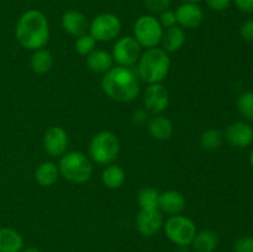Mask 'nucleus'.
<instances>
[{
  "mask_svg": "<svg viewBox=\"0 0 253 252\" xmlns=\"http://www.w3.org/2000/svg\"><path fill=\"white\" fill-rule=\"evenodd\" d=\"M113 56L103 49H94L86 57V66L94 73H106L113 68Z\"/></svg>",
  "mask_w": 253,
  "mask_h": 252,
  "instance_id": "obj_18",
  "label": "nucleus"
},
{
  "mask_svg": "<svg viewBox=\"0 0 253 252\" xmlns=\"http://www.w3.org/2000/svg\"><path fill=\"white\" fill-rule=\"evenodd\" d=\"M185 32L182 27L173 26L166 30L162 36L163 49L166 52H175L183 47L185 43Z\"/></svg>",
  "mask_w": 253,
  "mask_h": 252,
  "instance_id": "obj_20",
  "label": "nucleus"
},
{
  "mask_svg": "<svg viewBox=\"0 0 253 252\" xmlns=\"http://www.w3.org/2000/svg\"><path fill=\"white\" fill-rule=\"evenodd\" d=\"M15 36L24 48H43L49 39L48 20L40 10H27L20 16L15 27Z\"/></svg>",
  "mask_w": 253,
  "mask_h": 252,
  "instance_id": "obj_1",
  "label": "nucleus"
},
{
  "mask_svg": "<svg viewBox=\"0 0 253 252\" xmlns=\"http://www.w3.org/2000/svg\"><path fill=\"white\" fill-rule=\"evenodd\" d=\"M59 175V169L57 167L56 163L47 162L41 163L39 167L36 168L35 172V178H36L37 183L42 187H51L57 182Z\"/></svg>",
  "mask_w": 253,
  "mask_h": 252,
  "instance_id": "obj_22",
  "label": "nucleus"
},
{
  "mask_svg": "<svg viewBox=\"0 0 253 252\" xmlns=\"http://www.w3.org/2000/svg\"><path fill=\"white\" fill-rule=\"evenodd\" d=\"M163 225L160 210H142L136 215V229L142 236L151 237L157 234Z\"/></svg>",
  "mask_w": 253,
  "mask_h": 252,
  "instance_id": "obj_12",
  "label": "nucleus"
},
{
  "mask_svg": "<svg viewBox=\"0 0 253 252\" xmlns=\"http://www.w3.org/2000/svg\"><path fill=\"white\" fill-rule=\"evenodd\" d=\"M104 185H106L110 189H118L125 182V172L120 166L109 165L104 169L103 175H101Z\"/></svg>",
  "mask_w": 253,
  "mask_h": 252,
  "instance_id": "obj_24",
  "label": "nucleus"
},
{
  "mask_svg": "<svg viewBox=\"0 0 253 252\" xmlns=\"http://www.w3.org/2000/svg\"><path fill=\"white\" fill-rule=\"evenodd\" d=\"M143 101L148 111L152 114H161L167 110L169 104V94L165 85L161 83H153L146 88Z\"/></svg>",
  "mask_w": 253,
  "mask_h": 252,
  "instance_id": "obj_10",
  "label": "nucleus"
},
{
  "mask_svg": "<svg viewBox=\"0 0 253 252\" xmlns=\"http://www.w3.org/2000/svg\"><path fill=\"white\" fill-rule=\"evenodd\" d=\"M163 27L155 15H142L138 17L133 26V37L141 47L152 48L161 43Z\"/></svg>",
  "mask_w": 253,
  "mask_h": 252,
  "instance_id": "obj_6",
  "label": "nucleus"
},
{
  "mask_svg": "<svg viewBox=\"0 0 253 252\" xmlns=\"http://www.w3.org/2000/svg\"><path fill=\"white\" fill-rule=\"evenodd\" d=\"M21 252H41L37 247H26V249H22Z\"/></svg>",
  "mask_w": 253,
  "mask_h": 252,
  "instance_id": "obj_36",
  "label": "nucleus"
},
{
  "mask_svg": "<svg viewBox=\"0 0 253 252\" xmlns=\"http://www.w3.org/2000/svg\"><path fill=\"white\" fill-rule=\"evenodd\" d=\"M132 119L136 124H143L146 120H147V114H146V111L143 110H136L135 113H133Z\"/></svg>",
  "mask_w": 253,
  "mask_h": 252,
  "instance_id": "obj_35",
  "label": "nucleus"
},
{
  "mask_svg": "<svg viewBox=\"0 0 253 252\" xmlns=\"http://www.w3.org/2000/svg\"><path fill=\"white\" fill-rule=\"evenodd\" d=\"M225 138L232 147L246 148L253 142V127L244 121H237L227 126Z\"/></svg>",
  "mask_w": 253,
  "mask_h": 252,
  "instance_id": "obj_11",
  "label": "nucleus"
},
{
  "mask_svg": "<svg viewBox=\"0 0 253 252\" xmlns=\"http://www.w3.org/2000/svg\"><path fill=\"white\" fill-rule=\"evenodd\" d=\"M160 24L162 25V27H166V29H169V27H173L177 25V17H175V12L172 11V10H166L162 14H160V19H158Z\"/></svg>",
  "mask_w": 253,
  "mask_h": 252,
  "instance_id": "obj_31",
  "label": "nucleus"
},
{
  "mask_svg": "<svg viewBox=\"0 0 253 252\" xmlns=\"http://www.w3.org/2000/svg\"><path fill=\"white\" fill-rule=\"evenodd\" d=\"M185 208L184 195L177 190H167L160 194V205L158 209L169 215H178Z\"/></svg>",
  "mask_w": 253,
  "mask_h": 252,
  "instance_id": "obj_16",
  "label": "nucleus"
},
{
  "mask_svg": "<svg viewBox=\"0 0 253 252\" xmlns=\"http://www.w3.org/2000/svg\"><path fill=\"white\" fill-rule=\"evenodd\" d=\"M237 110L246 120L253 121V91H244L237 99Z\"/></svg>",
  "mask_w": 253,
  "mask_h": 252,
  "instance_id": "obj_27",
  "label": "nucleus"
},
{
  "mask_svg": "<svg viewBox=\"0 0 253 252\" xmlns=\"http://www.w3.org/2000/svg\"><path fill=\"white\" fill-rule=\"evenodd\" d=\"M24 239L11 227H0V252H21Z\"/></svg>",
  "mask_w": 253,
  "mask_h": 252,
  "instance_id": "obj_17",
  "label": "nucleus"
},
{
  "mask_svg": "<svg viewBox=\"0 0 253 252\" xmlns=\"http://www.w3.org/2000/svg\"><path fill=\"white\" fill-rule=\"evenodd\" d=\"M53 66V57L48 49L40 48L31 56V68L35 73L44 74L51 71Z\"/></svg>",
  "mask_w": 253,
  "mask_h": 252,
  "instance_id": "obj_23",
  "label": "nucleus"
},
{
  "mask_svg": "<svg viewBox=\"0 0 253 252\" xmlns=\"http://www.w3.org/2000/svg\"><path fill=\"white\" fill-rule=\"evenodd\" d=\"M137 200L142 210H157L160 205V193L155 188L146 187L140 190Z\"/></svg>",
  "mask_w": 253,
  "mask_h": 252,
  "instance_id": "obj_25",
  "label": "nucleus"
},
{
  "mask_svg": "<svg viewBox=\"0 0 253 252\" xmlns=\"http://www.w3.org/2000/svg\"><path fill=\"white\" fill-rule=\"evenodd\" d=\"M222 143V133L216 128H209L200 136V145L205 150H216Z\"/></svg>",
  "mask_w": 253,
  "mask_h": 252,
  "instance_id": "obj_26",
  "label": "nucleus"
},
{
  "mask_svg": "<svg viewBox=\"0 0 253 252\" xmlns=\"http://www.w3.org/2000/svg\"><path fill=\"white\" fill-rule=\"evenodd\" d=\"M101 88L104 93L115 101L128 103L140 94L137 78L128 67H114L103 77Z\"/></svg>",
  "mask_w": 253,
  "mask_h": 252,
  "instance_id": "obj_2",
  "label": "nucleus"
},
{
  "mask_svg": "<svg viewBox=\"0 0 253 252\" xmlns=\"http://www.w3.org/2000/svg\"><path fill=\"white\" fill-rule=\"evenodd\" d=\"M120 151L118 136L111 131L98 132L89 143V155L98 165H111Z\"/></svg>",
  "mask_w": 253,
  "mask_h": 252,
  "instance_id": "obj_5",
  "label": "nucleus"
},
{
  "mask_svg": "<svg viewBox=\"0 0 253 252\" xmlns=\"http://www.w3.org/2000/svg\"><path fill=\"white\" fill-rule=\"evenodd\" d=\"M240 35L247 42H253V19H249L242 22L240 27Z\"/></svg>",
  "mask_w": 253,
  "mask_h": 252,
  "instance_id": "obj_32",
  "label": "nucleus"
},
{
  "mask_svg": "<svg viewBox=\"0 0 253 252\" xmlns=\"http://www.w3.org/2000/svg\"><path fill=\"white\" fill-rule=\"evenodd\" d=\"M113 59L120 67H130L140 59L141 46L135 37L125 36L116 41L113 48Z\"/></svg>",
  "mask_w": 253,
  "mask_h": 252,
  "instance_id": "obj_9",
  "label": "nucleus"
},
{
  "mask_svg": "<svg viewBox=\"0 0 253 252\" xmlns=\"http://www.w3.org/2000/svg\"><path fill=\"white\" fill-rule=\"evenodd\" d=\"M145 6L151 15H160L169 9L170 0H145Z\"/></svg>",
  "mask_w": 253,
  "mask_h": 252,
  "instance_id": "obj_29",
  "label": "nucleus"
},
{
  "mask_svg": "<svg viewBox=\"0 0 253 252\" xmlns=\"http://www.w3.org/2000/svg\"><path fill=\"white\" fill-rule=\"evenodd\" d=\"M170 59L163 48H147L138 59V74L146 83H161L169 72Z\"/></svg>",
  "mask_w": 253,
  "mask_h": 252,
  "instance_id": "obj_3",
  "label": "nucleus"
},
{
  "mask_svg": "<svg viewBox=\"0 0 253 252\" xmlns=\"http://www.w3.org/2000/svg\"><path fill=\"white\" fill-rule=\"evenodd\" d=\"M62 27L66 32H68L72 36H83L89 31V20L85 15L77 10H68L63 14L61 20Z\"/></svg>",
  "mask_w": 253,
  "mask_h": 252,
  "instance_id": "obj_15",
  "label": "nucleus"
},
{
  "mask_svg": "<svg viewBox=\"0 0 253 252\" xmlns=\"http://www.w3.org/2000/svg\"><path fill=\"white\" fill-rule=\"evenodd\" d=\"M207 5L214 11H224L231 4V0H205Z\"/></svg>",
  "mask_w": 253,
  "mask_h": 252,
  "instance_id": "obj_33",
  "label": "nucleus"
},
{
  "mask_svg": "<svg viewBox=\"0 0 253 252\" xmlns=\"http://www.w3.org/2000/svg\"><path fill=\"white\" fill-rule=\"evenodd\" d=\"M235 5L241 11L249 12V14L253 12V0H235Z\"/></svg>",
  "mask_w": 253,
  "mask_h": 252,
  "instance_id": "obj_34",
  "label": "nucleus"
},
{
  "mask_svg": "<svg viewBox=\"0 0 253 252\" xmlns=\"http://www.w3.org/2000/svg\"><path fill=\"white\" fill-rule=\"evenodd\" d=\"M121 31V21L115 14L103 12L91 20L89 25V35L95 41H111L119 36Z\"/></svg>",
  "mask_w": 253,
  "mask_h": 252,
  "instance_id": "obj_8",
  "label": "nucleus"
},
{
  "mask_svg": "<svg viewBox=\"0 0 253 252\" xmlns=\"http://www.w3.org/2000/svg\"><path fill=\"white\" fill-rule=\"evenodd\" d=\"M43 147L46 152L53 157L64 155L68 147V135L66 130L59 126L48 128L44 133Z\"/></svg>",
  "mask_w": 253,
  "mask_h": 252,
  "instance_id": "obj_14",
  "label": "nucleus"
},
{
  "mask_svg": "<svg viewBox=\"0 0 253 252\" xmlns=\"http://www.w3.org/2000/svg\"><path fill=\"white\" fill-rule=\"evenodd\" d=\"M165 232L170 242L179 247H188L197 234V226L189 217L179 214L172 215L166 221Z\"/></svg>",
  "mask_w": 253,
  "mask_h": 252,
  "instance_id": "obj_7",
  "label": "nucleus"
},
{
  "mask_svg": "<svg viewBox=\"0 0 253 252\" xmlns=\"http://www.w3.org/2000/svg\"><path fill=\"white\" fill-rule=\"evenodd\" d=\"M174 12L177 24L182 29H195L202 24L204 19L203 9L195 2H183Z\"/></svg>",
  "mask_w": 253,
  "mask_h": 252,
  "instance_id": "obj_13",
  "label": "nucleus"
},
{
  "mask_svg": "<svg viewBox=\"0 0 253 252\" xmlns=\"http://www.w3.org/2000/svg\"><path fill=\"white\" fill-rule=\"evenodd\" d=\"M59 174L72 183L82 184L90 179L93 166L84 153L78 151L64 153L58 165Z\"/></svg>",
  "mask_w": 253,
  "mask_h": 252,
  "instance_id": "obj_4",
  "label": "nucleus"
},
{
  "mask_svg": "<svg viewBox=\"0 0 253 252\" xmlns=\"http://www.w3.org/2000/svg\"><path fill=\"white\" fill-rule=\"evenodd\" d=\"M148 132L156 140H168L173 133V124L165 116H155L148 123Z\"/></svg>",
  "mask_w": 253,
  "mask_h": 252,
  "instance_id": "obj_21",
  "label": "nucleus"
},
{
  "mask_svg": "<svg viewBox=\"0 0 253 252\" xmlns=\"http://www.w3.org/2000/svg\"><path fill=\"white\" fill-rule=\"evenodd\" d=\"M250 163H251V166H252V168H253V148H252V151H251V155H250Z\"/></svg>",
  "mask_w": 253,
  "mask_h": 252,
  "instance_id": "obj_37",
  "label": "nucleus"
},
{
  "mask_svg": "<svg viewBox=\"0 0 253 252\" xmlns=\"http://www.w3.org/2000/svg\"><path fill=\"white\" fill-rule=\"evenodd\" d=\"M234 252H253V236H242L234 244Z\"/></svg>",
  "mask_w": 253,
  "mask_h": 252,
  "instance_id": "obj_30",
  "label": "nucleus"
},
{
  "mask_svg": "<svg viewBox=\"0 0 253 252\" xmlns=\"http://www.w3.org/2000/svg\"><path fill=\"white\" fill-rule=\"evenodd\" d=\"M219 245V236L212 230L197 232L190 246L195 252H214Z\"/></svg>",
  "mask_w": 253,
  "mask_h": 252,
  "instance_id": "obj_19",
  "label": "nucleus"
},
{
  "mask_svg": "<svg viewBox=\"0 0 253 252\" xmlns=\"http://www.w3.org/2000/svg\"><path fill=\"white\" fill-rule=\"evenodd\" d=\"M184 2H195V4H198L199 1H202V0H183Z\"/></svg>",
  "mask_w": 253,
  "mask_h": 252,
  "instance_id": "obj_38",
  "label": "nucleus"
},
{
  "mask_svg": "<svg viewBox=\"0 0 253 252\" xmlns=\"http://www.w3.org/2000/svg\"><path fill=\"white\" fill-rule=\"evenodd\" d=\"M96 41L90 36V35L85 34L83 36H79L76 41V51L82 56H88L89 53L95 49Z\"/></svg>",
  "mask_w": 253,
  "mask_h": 252,
  "instance_id": "obj_28",
  "label": "nucleus"
}]
</instances>
